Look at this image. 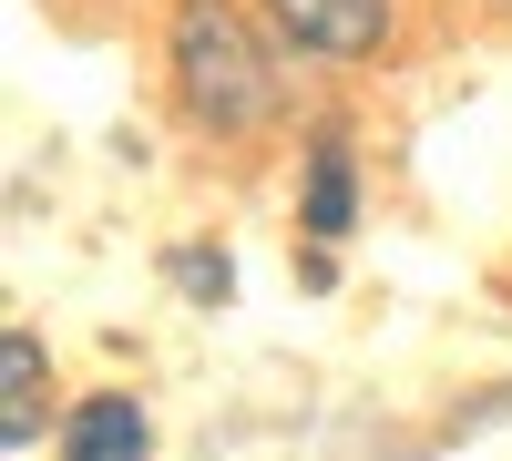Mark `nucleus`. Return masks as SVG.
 Listing matches in <instances>:
<instances>
[{
    "label": "nucleus",
    "instance_id": "1",
    "mask_svg": "<svg viewBox=\"0 0 512 461\" xmlns=\"http://www.w3.org/2000/svg\"><path fill=\"white\" fill-rule=\"evenodd\" d=\"M164 72L205 144H256L287 113V41L256 0H175L164 21Z\"/></svg>",
    "mask_w": 512,
    "mask_h": 461
},
{
    "label": "nucleus",
    "instance_id": "2",
    "mask_svg": "<svg viewBox=\"0 0 512 461\" xmlns=\"http://www.w3.org/2000/svg\"><path fill=\"white\" fill-rule=\"evenodd\" d=\"M256 11L287 41V62H328V72L379 62L390 31H400V0H256Z\"/></svg>",
    "mask_w": 512,
    "mask_h": 461
},
{
    "label": "nucleus",
    "instance_id": "3",
    "mask_svg": "<svg viewBox=\"0 0 512 461\" xmlns=\"http://www.w3.org/2000/svg\"><path fill=\"white\" fill-rule=\"evenodd\" d=\"M297 236L308 246H349L359 236V154L338 123L308 134V164H297Z\"/></svg>",
    "mask_w": 512,
    "mask_h": 461
},
{
    "label": "nucleus",
    "instance_id": "4",
    "mask_svg": "<svg viewBox=\"0 0 512 461\" xmlns=\"http://www.w3.org/2000/svg\"><path fill=\"white\" fill-rule=\"evenodd\" d=\"M52 461H154V410L134 390H93L62 410L52 431Z\"/></svg>",
    "mask_w": 512,
    "mask_h": 461
},
{
    "label": "nucleus",
    "instance_id": "5",
    "mask_svg": "<svg viewBox=\"0 0 512 461\" xmlns=\"http://www.w3.org/2000/svg\"><path fill=\"white\" fill-rule=\"evenodd\" d=\"M52 349H41V328H0V441L31 451L52 441Z\"/></svg>",
    "mask_w": 512,
    "mask_h": 461
},
{
    "label": "nucleus",
    "instance_id": "6",
    "mask_svg": "<svg viewBox=\"0 0 512 461\" xmlns=\"http://www.w3.org/2000/svg\"><path fill=\"white\" fill-rule=\"evenodd\" d=\"M164 277H175L195 308H226V298H236V257H226V246H175Z\"/></svg>",
    "mask_w": 512,
    "mask_h": 461
},
{
    "label": "nucleus",
    "instance_id": "7",
    "mask_svg": "<svg viewBox=\"0 0 512 461\" xmlns=\"http://www.w3.org/2000/svg\"><path fill=\"white\" fill-rule=\"evenodd\" d=\"M492 11H512V0H492Z\"/></svg>",
    "mask_w": 512,
    "mask_h": 461
}]
</instances>
